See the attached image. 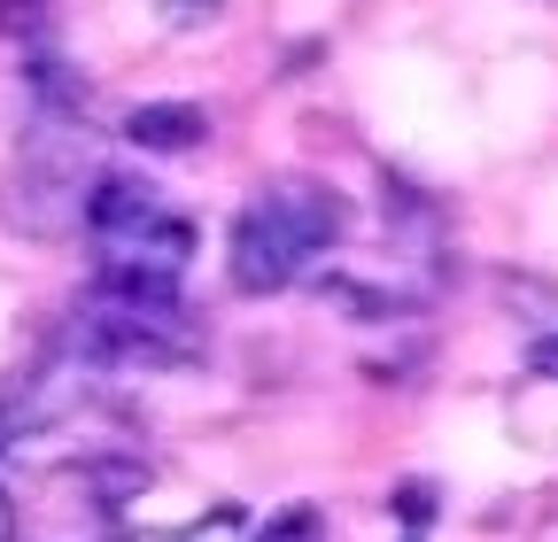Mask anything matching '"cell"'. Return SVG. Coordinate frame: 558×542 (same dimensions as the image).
I'll list each match as a JSON object with an SVG mask.
<instances>
[{"instance_id": "7a4b0ae2", "label": "cell", "mask_w": 558, "mask_h": 542, "mask_svg": "<svg viewBox=\"0 0 558 542\" xmlns=\"http://www.w3.org/2000/svg\"><path fill=\"white\" fill-rule=\"evenodd\" d=\"M86 233H94V263L101 287L124 295H179L186 263H194V225L163 210V194L148 178H94L86 201Z\"/></svg>"}, {"instance_id": "9c48e42d", "label": "cell", "mask_w": 558, "mask_h": 542, "mask_svg": "<svg viewBox=\"0 0 558 542\" xmlns=\"http://www.w3.org/2000/svg\"><path fill=\"white\" fill-rule=\"evenodd\" d=\"M39 16H47V0H0V32H9V39H16V32H32Z\"/></svg>"}, {"instance_id": "8992f818", "label": "cell", "mask_w": 558, "mask_h": 542, "mask_svg": "<svg viewBox=\"0 0 558 542\" xmlns=\"http://www.w3.org/2000/svg\"><path fill=\"white\" fill-rule=\"evenodd\" d=\"M497 303L535 333V342H558V287L543 280V271H505V280H497Z\"/></svg>"}, {"instance_id": "52a82bcc", "label": "cell", "mask_w": 558, "mask_h": 542, "mask_svg": "<svg viewBox=\"0 0 558 542\" xmlns=\"http://www.w3.org/2000/svg\"><path fill=\"white\" fill-rule=\"evenodd\" d=\"M163 542H256V519H248V504H209L202 519H186Z\"/></svg>"}, {"instance_id": "3957f363", "label": "cell", "mask_w": 558, "mask_h": 542, "mask_svg": "<svg viewBox=\"0 0 558 542\" xmlns=\"http://www.w3.org/2000/svg\"><path fill=\"white\" fill-rule=\"evenodd\" d=\"M94 140L78 132V116L47 109L32 124V140L9 163V186H0V225L24 233V241H70L86 225V201H94Z\"/></svg>"}, {"instance_id": "9a60e30c", "label": "cell", "mask_w": 558, "mask_h": 542, "mask_svg": "<svg viewBox=\"0 0 558 542\" xmlns=\"http://www.w3.org/2000/svg\"><path fill=\"white\" fill-rule=\"evenodd\" d=\"M117 542H163V534H117Z\"/></svg>"}, {"instance_id": "8fae6325", "label": "cell", "mask_w": 558, "mask_h": 542, "mask_svg": "<svg viewBox=\"0 0 558 542\" xmlns=\"http://www.w3.org/2000/svg\"><path fill=\"white\" fill-rule=\"evenodd\" d=\"M209 9H218V0H163V16H171L179 32H186V24H202Z\"/></svg>"}, {"instance_id": "277c9868", "label": "cell", "mask_w": 558, "mask_h": 542, "mask_svg": "<svg viewBox=\"0 0 558 542\" xmlns=\"http://www.w3.org/2000/svg\"><path fill=\"white\" fill-rule=\"evenodd\" d=\"M70 357L78 365H117V372H171L202 357V325L179 310V295H124L94 287V303L70 325Z\"/></svg>"}, {"instance_id": "6da1fadb", "label": "cell", "mask_w": 558, "mask_h": 542, "mask_svg": "<svg viewBox=\"0 0 558 542\" xmlns=\"http://www.w3.org/2000/svg\"><path fill=\"white\" fill-rule=\"evenodd\" d=\"M341 233H349V210H341V194H333L326 178L288 171V178L256 186L248 210L233 218V248H226L233 287H241V295L295 287L303 271H311V256H326Z\"/></svg>"}, {"instance_id": "5b68a950", "label": "cell", "mask_w": 558, "mask_h": 542, "mask_svg": "<svg viewBox=\"0 0 558 542\" xmlns=\"http://www.w3.org/2000/svg\"><path fill=\"white\" fill-rule=\"evenodd\" d=\"M124 140L148 148V156L209 148V109H202V101H140V109L124 116Z\"/></svg>"}, {"instance_id": "5bb4252c", "label": "cell", "mask_w": 558, "mask_h": 542, "mask_svg": "<svg viewBox=\"0 0 558 542\" xmlns=\"http://www.w3.org/2000/svg\"><path fill=\"white\" fill-rule=\"evenodd\" d=\"M535 542H558V519H543V527H535Z\"/></svg>"}, {"instance_id": "ba28073f", "label": "cell", "mask_w": 558, "mask_h": 542, "mask_svg": "<svg viewBox=\"0 0 558 542\" xmlns=\"http://www.w3.org/2000/svg\"><path fill=\"white\" fill-rule=\"evenodd\" d=\"M256 542H326V512L318 504H288L279 519L256 527Z\"/></svg>"}, {"instance_id": "7c38bea8", "label": "cell", "mask_w": 558, "mask_h": 542, "mask_svg": "<svg viewBox=\"0 0 558 542\" xmlns=\"http://www.w3.org/2000/svg\"><path fill=\"white\" fill-rule=\"evenodd\" d=\"M527 365H535L543 380H558V342H535V349H527Z\"/></svg>"}, {"instance_id": "4fadbf2b", "label": "cell", "mask_w": 558, "mask_h": 542, "mask_svg": "<svg viewBox=\"0 0 558 542\" xmlns=\"http://www.w3.org/2000/svg\"><path fill=\"white\" fill-rule=\"evenodd\" d=\"M0 542H16V504H9V489H0Z\"/></svg>"}, {"instance_id": "30bf717a", "label": "cell", "mask_w": 558, "mask_h": 542, "mask_svg": "<svg viewBox=\"0 0 558 542\" xmlns=\"http://www.w3.org/2000/svg\"><path fill=\"white\" fill-rule=\"evenodd\" d=\"M396 519H403L411 534L427 527V519H435V512H427V489H403V496H396Z\"/></svg>"}]
</instances>
